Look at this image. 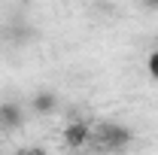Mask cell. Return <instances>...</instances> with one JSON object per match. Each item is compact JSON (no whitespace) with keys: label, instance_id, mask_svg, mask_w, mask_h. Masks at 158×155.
<instances>
[{"label":"cell","instance_id":"1","mask_svg":"<svg viewBox=\"0 0 158 155\" xmlns=\"http://www.w3.org/2000/svg\"><path fill=\"white\" fill-rule=\"evenodd\" d=\"M131 128L118 125L113 119H94L91 122V134H88V143L79 155H118L131 146Z\"/></svg>","mask_w":158,"mask_h":155},{"label":"cell","instance_id":"2","mask_svg":"<svg viewBox=\"0 0 158 155\" xmlns=\"http://www.w3.org/2000/svg\"><path fill=\"white\" fill-rule=\"evenodd\" d=\"M91 122L94 119H85V116H73L67 125H64V131H61V140H64V149L70 155H79L85 149V143H88V134H91Z\"/></svg>","mask_w":158,"mask_h":155},{"label":"cell","instance_id":"3","mask_svg":"<svg viewBox=\"0 0 158 155\" xmlns=\"http://www.w3.org/2000/svg\"><path fill=\"white\" fill-rule=\"evenodd\" d=\"M21 125V110L12 103H0V134H9Z\"/></svg>","mask_w":158,"mask_h":155},{"label":"cell","instance_id":"4","mask_svg":"<svg viewBox=\"0 0 158 155\" xmlns=\"http://www.w3.org/2000/svg\"><path fill=\"white\" fill-rule=\"evenodd\" d=\"M34 107H37V110H52V107H55V97H52V94H43V97H37Z\"/></svg>","mask_w":158,"mask_h":155},{"label":"cell","instance_id":"5","mask_svg":"<svg viewBox=\"0 0 158 155\" xmlns=\"http://www.w3.org/2000/svg\"><path fill=\"white\" fill-rule=\"evenodd\" d=\"M146 67H149V73H152V76L158 79V49L152 52V55H149V61H146Z\"/></svg>","mask_w":158,"mask_h":155},{"label":"cell","instance_id":"6","mask_svg":"<svg viewBox=\"0 0 158 155\" xmlns=\"http://www.w3.org/2000/svg\"><path fill=\"white\" fill-rule=\"evenodd\" d=\"M21 155H46V152H40V149H24Z\"/></svg>","mask_w":158,"mask_h":155},{"label":"cell","instance_id":"7","mask_svg":"<svg viewBox=\"0 0 158 155\" xmlns=\"http://www.w3.org/2000/svg\"><path fill=\"white\" fill-rule=\"evenodd\" d=\"M143 3H149V6H158V0H143Z\"/></svg>","mask_w":158,"mask_h":155}]
</instances>
